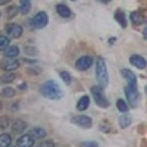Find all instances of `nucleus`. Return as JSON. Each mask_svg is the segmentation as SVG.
Here are the masks:
<instances>
[{
	"mask_svg": "<svg viewBox=\"0 0 147 147\" xmlns=\"http://www.w3.org/2000/svg\"><path fill=\"white\" fill-rule=\"evenodd\" d=\"M40 93L41 96H44L46 99H50V100H59L63 97V91L62 88L57 85V82L55 81H46L44 84H41L40 87Z\"/></svg>",
	"mask_w": 147,
	"mask_h": 147,
	"instance_id": "f257e3e1",
	"label": "nucleus"
},
{
	"mask_svg": "<svg viewBox=\"0 0 147 147\" xmlns=\"http://www.w3.org/2000/svg\"><path fill=\"white\" fill-rule=\"evenodd\" d=\"M96 78L99 81V87L105 88L107 87L109 84V75H107V68H106V62L103 57L97 59V63H96Z\"/></svg>",
	"mask_w": 147,
	"mask_h": 147,
	"instance_id": "f03ea898",
	"label": "nucleus"
},
{
	"mask_svg": "<svg viewBox=\"0 0 147 147\" xmlns=\"http://www.w3.org/2000/svg\"><path fill=\"white\" fill-rule=\"evenodd\" d=\"M91 94L94 97L96 103L99 105L100 107H109V102H107V99L103 94V88H100L99 85H93L91 87Z\"/></svg>",
	"mask_w": 147,
	"mask_h": 147,
	"instance_id": "7ed1b4c3",
	"label": "nucleus"
},
{
	"mask_svg": "<svg viewBox=\"0 0 147 147\" xmlns=\"http://www.w3.org/2000/svg\"><path fill=\"white\" fill-rule=\"evenodd\" d=\"M47 22H49V16L46 12H38L31 21H30V25L35 30H41L47 25Z\"/></svg>",
	"mask_w": 147,
	"mask_h": 147,
	"instance_id": "20e7f679",
	"label": "nucleus"
},
{
	"mask_svg": "<svg viewBox=\"0 0 147 147\" xmlns=\"http://www.w3.org/2000/svg\"><path fill=\"white\" fill-rule=\"evenodd\" d=\"M72 124H77L81 128H90L93 125V121L90 116H85V115H77V116H72L71 118Z\"/></svg>",
	"mask_w": 147,
	"mask_h": 147,
	"instance_id": "39448f33",
	"label": "nucleus"
},
{
	"mask_svg": "<svg viewBox=\"0 0 147 147\" xmlns=\"http://www.w3.org/2000/svg\"><path fill=\"white\" fill-rule=\"evenodd\" d=\"M125 94H127V99L131 105L136 106L137 100H138V91H137V85L134 84H128L125 87Z\"/></svg>",
	"mask_w": 147,
	"mask_h": 147,
	"instance_id": "423d86ee",
	"label": "nucleus"
},
{
	"mask_svg": "<svg viewBox=\"0 0 147 147\" xmlns=\"http://www.w3.org/2000/svg\"><path fill=\"white\" fill-rule=\"evenodd\" d=\"M6 37L10 40V38H19L22 35V27L18 25V24H9L6 25Z\"/></svg>",
	"mask_w": 147,
	"mask_h": 147,
	"instance_id": "0eeeda50",
	"label": "nucleus"
},
{
	"mask_svg": "<svg viewBox=\"0 0 147 147\" xmlns=\"http://www.w3.org/2000/svg\"><path fill=\"white\" fill-rule=\"evenodd\" d=\"M91 65H93V56H90V55L81 56V57L77 60V63H75V66H77L78 71H87Z\"/></svg>",
	"mask_w": 147,
	"mask_h": 147,
	"instance_id": "6e6552de",
	"label": "nucleus"
},
{
	"mask_svg": "<svg viewBox=\"0 0 147 147\" xmlns=\"http://www.w3.org/2000/svg\"><path fill=\"white\" fill-rule=\"evenodd\" d=\"M19 66V60L18 59H10V57H3L2 60H0V68L10 72V71H13Z\"/></svg>",
	"mask_w": 147,
	"mask_h": 147,
	"instance_id": "1a4fd4ad",
	"label": "nucleus"
},
{
	"mask_svg": "<svg viewBox=\"0 0 147 147\" xmlns=\"http://www.w3.org/2000/svg\"><path fill=\"white\" fill-rule=\"evenodd\" d=\"M18 147H32L35 144V140L32 137H30L28 134H25V136H21L16 141Z\"/></svg>",
	"mask_w": 147,
	"mask_h": 147,
	"instance_id": "9d476101",
	"label": "nucleus"
},
{
	"mask_svg": "<svg viewBox=\"0 0 147 147\" xmlns=\"http://www.w3.org/2000/svg\"><path fill=\"white\" fill-rule=\"evenodd\" d=\"M129 63L134 65L136 68H138V69H144L146 68V59L140 55H132L129 57Z\"/></svg>",
	"mask_w": 147,
	"mask_h": 147,
	"instance_id": "9b49d317",
	"label": "nucleus"
},
{
	"mask_svg": "<svg viewBox=\"0 0 147 147\" xmlns=\"http://www.w3.org/2000/svg\"><path fill=\"white\" fill-rule=\"evenodd\" d=\"M56 12H57V13L62 16V18H71V16H72V12H71L69 6L65 5V3H59V5L56 6Z\"/></svg>",
	"mask_w": 147,
	"mask_h": 147,
	"instance_id": "f8f14e48",
	"label": "nucleus"
},
{
	"mask_svg": "<svg viewBox=\"0 0 147 147\" xmlns=\"http://www.w3.org/2000/svg\"><path fill=\"white\" fill-rule=\"evenodd\" d=\"M121 75L124 77V80L128 81V84L137 85V77H136V74H134L132 71H129V69H121Z\"/></svg>",
	"mask_w": 147,
	"mask_h": 147,
	"instance_id": "ddd939ff",
	"label": "nucleus"
},
{
	"mask_svg": "<svg viewBox=\"0 0 147 147\" xmlns=\"http://www.w3.org/2000/svg\"><path fill=\"white\" fill-rule=\"evenodd\" d=\"M12 129H13V132L16 134H21L27 129V122L22 121V119H15L13 122H12Z\"/></svg>",
	"mask_w": 147,
	"mask_h": 147,
	"instance_id": "4468645a",
	"label": "nucleus"
},
{
	"mask_svg": "<svg viewBox=\"0 0 147 147\" xmlns=\"http://www.w3.org/2000/svg\"><path fill=\"white\" fill-rule=\"evenodd\" d=\"M46 129H43L41 127H34V128H31L30 129V132H28V136L30 137H32L34 140H37V138H44L46 137Z\"/></svg>",
	"mask_w": 147,
	"mask_h": 147,
	"instance_id": "2eb2a0df",
	"label": "nucleus"
},
{
	"mask_svg": "<svg viewBox=\"0 0 147 147\" xmlns=\"http://www.w3.org/2000/svg\"><path fill=\"white\" fill-rule=\"evenodd\" d=\"M19 56V47L18 46H9L5 50V57H10V59H16Z\"/></svg>",
	"mask_w": 147,
	"mask_h": 147,
	"instance_id": "dca6fc26",
	"label": "nucleus"
},
{
	"mask_svg": "<svg viewBox=\"0 0 147 147\" xmlns=\"http://www.w3.org/2000/svg\"><path fill=\"white\" fill-rule=\"evenodd\" d=\"M119 127L121 128H128L129 125H131V122H132V118H131V115H128V113H122L121 116H119Z\"/></svg>",
	"mask_w": 147,
	"mask_h": 147,
	"instance_id": "f3484780",
	"label": "nucleus"
},
{
	"mask_svg": "<svg viewBox=\"0 0 147 147\" xmlns=\"http://www.w3.org/2000/svg\"><path fill=\"white\" fill-rule=\"evenodd\" d=\"M88 106H90V97L88 96H82L81 99L77 102V109L80 110V112H82V110H85V109H88Z\"/></svg>",
	"mask_w": 147,
	"mask_h": 147,
	"instance_id": "a211bd4d",
	"label": "nucleus"
},
{
	"mask_svg": "<svg viewBox=\"0 0 147 147\" xmlns=\"http://www.w3.org/2000/svg\"><path fill=\"white\" fill-rule=\"evenodd\" d=\"M115 19L119 22V25L121 27H127V21H125V15H124V12H122L121 9H118L116 12H115Z\"/></svg>",
	"mask_w": 147,
	"mask_h": 147,
	"instance_id": "6ab92c4d",
	"label": "nucleus"
},
{
	"mask_svg": "<svg viewBox=\"0 0 147 147\" xmlns=\"http://www.w3.org/2000/svg\"><path fill=\"white\" fill-rule=\"evenodd\" d=\"M31 10V2H27V0H21L19 2V12L24 15H27Z\"/></svg>",
	"mask_w": 147,
	"mask_h": 147,
	"instance_id": "aec40b11",
	"label": "nucleus"
},
{
	"mask_svg": "<svg viewBox=\"0 0 147 147\" xmlns=\"http://www.w3.org/2000/svg\"><path fill=\"white\" fill-rule=\"evenodd\" d=\"M131 21L134 25H140V24L144 21V16L140 13V12H132L131 13Z\"/></svg>",
	"mask_w": 147,
	"mask_h": 147,
	"instance_id": "412c9836",
	"label": "nucleus"
},
{
	"mask_svg": "<svg viewBox=\"0 0 147 147\" xmlns=\"http://www.w3.org/2000/svg\"><path fill=\"white\" fill-rule=\"evenodd\" d=\"M12 143V137L9 134H2L0 136V147H10Z\"/></svg>",
	"mask_w": 147,
	"mask_h": 147,
	"instance_id": "4be33fe9",
	"label": "nucleus"
},
{
	"mask_svg": "<svg viewBox=\"0 0 147 147\" xmlns=\"http://www.w3.org/2000/svg\"><path fill=\"white\" fill-rule=\"evenodd\" d=\"M15 78H16V75H15L13 72H7V74H5V75L0 77V81H2L3 84H9V82L13 81Z\"/></svg>",
	"mask_w": 147,
	"mask_h": 147,
	"instance_id": "5701e85b",
	"label": "nucleus"
},
{
	"mask_svg": "<svg viewBox=\"0 0 147 147\" xmlns=\"http://www.w3.org/2000/svg\"><path fill=\"white\" fill-rule=\"evenodd\" d=\"M59 75H60V78H62V81H63L65 84H71V82H72V77H71V74H69V72H66V71H60V72H59Z\"/></svg>",
	"mask_w": 147,
	"mask_h": 147,
	"instance_id": "b1692460",
	"label": "nucleus"
},
{
	"mask_svg": "<svg viewBox=\"0 0 147 147\" xmlns=\"http://www.w3.org/2000/svg\"><path fill=\"white\" fill-rule=\"evenodd\" d=\"M116 107L119 109V112H122V113H127V112H128V105L122 100V99H119V100L116 102Z\"/></svg>",
	"mask_w": 147,
	"mask_h": 147,
	"instance_id": "393cba45",
	"label": "nucleus"
},
{
	"mask_svg": "<svg viewBox=\"0 0 147 147\" xmlns=\"http://www.w3.org/2000/svg\"><path fill=\"white\" fill-rule=\"evenodd\" d=\"M9 43H10V40L6 35H0V50H6L9 47Z\"/></svg>",
	"mask_w": 147,
	"mask_h": 147,
	"instance_id": "a878e982",
	"label": "nucleus"
},
{
	"mask_svg": "<svg viewBox=\"0 0 147 147\" xmlns=\"http://www.w3.org/2000/svg\"><path fill=\"white\" fill-rule=\"evenodd\" d=\"M2 96H3V97H13V96H15V90L10 88V87H5V88L2 90Z\"/></svg>",
	"mask_w": 147,
	"mask_h": 147,
	"instance_id": "bb28decb",
	"label": "nucleus"
},
{
	"mask_svg": "<svg viewBox=\"0 0 147 147\" xmlns=\"http://www.w3.org/2000/svg\"><path fill=\"white\" fill-rule=\"evenodd\" d=\"M9 127V118L7 116H0V129H6Z\"/></svg>",
	"mask_w": 147,
	"mask_h": 147,
	"instance_id": "cd10ccee",
	"label": "nucleus"
},
{
	"mask_svg": "<svg viewBox=\"0 0 147 147\" xmlns=\"http://www.w3.org/2000/svg\"><path fill=\"white\" fill-rule=\"evenodd\" d=\"M80 147H99V144L96 141H84L80 144Z\"/></svg>",
	"mask_w": 147,
	"mask_h": 147,
	"instance_id": "c85d7f7f",
	"label": "nucleus"
},
{
	"mask_svg": "<svg viewBox=\"0 0 147 147\" xmlns=\"http://www.w3.org/2000/svg\"><path fill=\"white\" fill-rule=\"evenodd\" d=\"M38 147H55V143L50 141V140H43V141L38 144Z\"/></svg>",
	"mask_w": 147,
	"mask_h": 147,
	"instance_id": "c756f323",
	"label": "nucleus"
},
{
	"mask_svg": "<svg viewBox=\"0 0 147 147\" xmlns=\"http://www.w3.org/2000/svg\"><path fill=\"white\" fill-rule=\"evenodd\" d=\"M16 12H18V9H16L15 6H12V7H9V18H12V16H13V15L16 13Z\"/></svg>",
	"mask_w": 147,
	"mask_h": 147,
	"instance_id": "7c9ffc66",
	"label": "nucleus"
},
{
	"mask_svg": "<svg viewBox=\"0 0 147 147\" xmlns=\"http://www.w3.org/2000/svg\"><path fill=\"white\" fill-rule=\"evenodd\" d=\"M25 52H27V55H37V50L32 47H25Z\"/></svg>",
	"mask_w": 147,
	"mask_h": 147,
	"instance_id": "2f4dec72",
	"label": "nucleus"
},
{
	"mask_svg": "<svg viewBox=\"0 0 147 147\" xmlns=\"http://www.w3.org/2000/svg\"><path fill=\"white\" fill-rule=\"evenodd\" d=\"M25 87H27L25 84H21V85H19V88H21V90H25Z\"/></svg>",
	"mask_w": 147,
	"mask_h": 147,
	"instance_id": "473e14b6",
	"label": "nucleus"
},
{
	"mask_svg": "<svg viewBox=\"0 0 147 147\" xmlns=\"http://www.w3.org/2000/svg\"><path fill=\"white\" fill-rule=\"evenodd\" d=\"M0 109H2V103H0Z\"/></svg>",
	"mask_w": 147,
	"mask_h": 147,
	"instance_id": "72a5a7b5",
	"label": "nucleus"
}]
</instances>
